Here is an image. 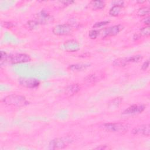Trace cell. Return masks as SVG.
I'll list each match as a JSON object with an SVG mask.
<instances>
[{
	"mask_svg": "<svg viewBox=\"0 0 150 150\" xmlns=\"http://www.w3.org/2000/svg\"><path fill=\"white\" fill-rule=\"evenodd\" d=\"M31 60L29 55L25 53H14L7 54L4 51H1V64L3 63H7L9 64H19L27 63Z\"/></svg>",
	"mask_w": 150,
	"mask_h": 150,
	"instance_id": "obj_1",
	"label": "cell"
},
{
	"mask_svg": "<svg viewBox=\"0 0 150 150\" xmlns=\"http://www.w3.org/2000/svg\"><path fill=\"white\" fill-rule=\"evenodd\" d=\"M2 101L7 105L18 107H24L29 104V102L25 96L16 94H12L5 96L2 100Z\"/></svg>",
	"mask_w": 150,
	"mask_h": 150,
	"instance_id": "obj_2",
	"label": "cell"
},
{
	"mask_svg": "<svg viewBox=\"0 0 150 150\" xmlns=\"http://www.w3.org/2000/svg\"><path fill=\"white\" fill-rule=\"evenodd\" d=\"M102 127L107 131L114 133H123L126 132L128 129L127 125L120 122L105 123Z\"/></svg>",
	"mask_w": 150,
	"mask_h": 150,
	"instance_id": "obj_3",
	"label": "cell"
},
{
	"mask_svg": "<svg viewBox=\"0 0 150 150\" xmlns=\"http://www.w3.org/2000/svg\"><path fill=\"white\" fill-rule=\"evenodd\" d=\"M73 140L68 137L57 138L52 139L49 142V148L51 149H60L66 148Z\"/></svg>",
	"mask_w": 150,
	"mask_h": 150,
	"instance_id": "obj_4",
	"label": "cell"
},
{
	"mask_svg": "<svg viewBox=\"0 0 150 150\" xmlns=\"http://www.w3.org/2000/svg\"><path fill=\"white\" fill-rule=\"evenodd\" d=\"M74 31V27L69 23L59 24L53 27L52 32L56 36H67Z\"/></svg>",
	"mask_w": 150,
	"mask_h": 150,
	"instance_id": "obj_5",
	"label": "cell"
},
{
	"mask_svg": "<svg viewBox=\"0 0 150 150\" xmlns=\"http://www.w3.org/2000/svg\"><path fill=\"white\" fill-rule=\"evenodd\" d=\"M124 29V26L121 24L115 25L108 28H106L102 30L101 36L103 38H108L118 35Z\"/></svg>",
	"mask_w": 150,
	"mask_h": 150,
	"instance_id": "obj_6",
	"label": "cell"
},
{
	"mask_svg": "<svg viewBox=\"0 0 150 150\" xmlns=\"http://www.w3.org/2000/svg\"><path fill=\"white\" fill-rule=\"evenodd\" d=\"M35 21L39 25H46L52 23L54 18L45 11H42L36 14Z\"/></svg>",
	"mask_w": 150,
	"mask_h": 150,
	"instance_id": "obj_7",
	"label": "cell"
},
{
	"mask_svg": "<svg viewBox=\"0 0 150 150\" xmlns=\"http://www.w3.org/2000/svg\"><path fill=\"white\" fill-rule=\"evenodd\" d=\"M18 83L27 88H35L40 85V81L38 79L30 77H20L18 79Z\"/></svg>",
	"mask_w": 150,
	"mask_h": 150,
	"instance_id": "obj_8",
	"label": "cell"
},
{
	"mask_svg": "<svg viewBox=\"0 0 150 150\" xmlns=\"http://www.w3.org/2000/svg\"><path fill=\"white\" fill-rule=\"evenodd\" d=\"M63 47L66 52L73 53L77 52L80 49V46L77 40L74 39H69L64 42Z\"/></svg>",
	"mask_w": 150,
	"mask_h": 150,
	"instance_id": "obj_9",
	"label": "cell"
},
{
	"mask_svg": "<svg viewBox=\"0 0 150 150\" xmlns=\"http://www.w3.org/2000/svg\"><path fill=\"white\" fill-rule=\"evenodd\" d=\"M145 109V106L142 104H134L127 108L123 112L124 115H134L141 113Z\"/></svg>",
	"mask_w": 150,
	"mask_h": 150,
	"instance_id": "obj_10",
	"label": "cell"
},
{
	"mask_svg": "<svg viewBox=\"0 0 150 150\" xmlns=\"http://www.w3.org/2000/svg\"><path fill=\"white\" fill-rule=\"evenodd\" d=\"M131 132L134 135H141L149 137L150 135V126L149 124L141 125L135 127Z\"/></svg>",
	"mask_w": 150,
	"mask_h": 150,
	"instance_id": "obj_11",
	"label": "cell"
},
{
	"mask_svg": "<svg viewBox=\"0 0 150 150\" xmlns=\"http://www.w3.org/2000/svg\"><path fill=\"white\" fill-rule=\"evenodd\" d=\"M116 4H114L112 7L109 11V14L111 16H117L121 13L122 9L124 8V2L118 1L115 2Z\"/></svg>",
	"mask_w": 150,
	"mask_h": 150,
	"instance_id": "obj_12",
	"label": "cell"
},
{
	"mask_svg": "<svg viewBox=\"0 0 150 150\" xmlns=\"http://www.w3.org/2000/svg\"><path fill=\"white\" fill-rule=\"evenodd\" d=\"M80 90V87L78 84H71L65 88L64 93L66 96L71 97L77 93Z\"/></svg>",
	"mask_w": 150,
	"mask_h": 150,
	"instance_id": "obj_13",
	"label": "cell"
},
{
	"mask_svg": "<svg viewBox=\"0 0 150 150\" xmlns=\"http://www.w3.org/2000/svg\"><path fill=\"white\" fill-rule=\"evenodd\" d=\"M104 74L103 73H94L90 74H88L85 79H84V81L87 83H90V84H92V83H95L100 80H101V79H103L104 77Z\"/></svg>",
	"mask_w": 150,
	"mask_h": 150,
	"instance_id": "obj_14",
	"label": "cell"
},
{
	"mask_svg": "<svg viewBox=\"0 0 150 150\" xmlns=\"http://www.w3.org/2000/svg\"><path fill=\"white\" fill-rule=\"evenodd\" d=\"M90 66V64L87 63H77L69 65L67 69L72 71H80L86 70Z\"/></svg>",
	"mask_w": 150,
	"mask_h": 150,
	"instance_id": "obj_15",
	"label": "cell"
},
{
	"mask_svg": "<svg viewBox=\"0 0 150 150\" xmlns=\"http://www.w3.org/2000/svg\"><path fill=\"white\" fill-rule=\"evenodd\" d=\"M88 6L92 10H100L104 8L105 2L103 1H91L89 2Z\"/></svg>",
	"mask_w": 150,
	"mask_h": 150,
	"instance_id": "obj_16",
	"label": "cell"
},
{
	"mask_svg": "<svg viewBox=\"0 0 150 150\" xmlns=\"http://www.w3.org/2000/svg\"><path fill=\"white\" fill-rule=\"evenodd\" d=\"M128 64L129 63L127 60V57L118 58L115 59L112 62V64L116 67H124Z\"/></svg>",
	"mask_w": 150,
	"mask_h": 150,
	"instance_id": "obj_17",
	"label": "cell"
},
{
	"mask_svg": "<svg viewBox=\"0 0 150 150\" xmlns=\"http://www.w3.org/2000/svg\"><path fill=\"white\" fill-rule=\"evenodd\" d=\"M149 8L147 6H144L139 8L137 11V15L139 16H149Z\"/></svg>",
	"mask_w": 150,
	"mask_h": 150,
	"instance_id": "obj_18",
	"label": "cell"
},
{
	"mask_svg": "<svg viewBox=\"0 0 150 150\" xmlns=\"http://www.w3.org/2000/svg\"><path fill=\"white\" fill-rule=\"evenodd\" d=\"M143 59V57L142 55L140 54H137L129 57H127V60L129 63H137L139 62V61L142 60Z\"/></svg>",
	"mask_w": 150,
	"mask_h": 150,
	"instance_id": "obj_19",
	"label": "cell"
},
{
	"mask_svg": "<svg viewBox=\"0 0 150 150\" xmlns=\"http://www.w3.org/2000/svg\"><path fill=\"white\" fill-rule=\"evenodd\" d=\"M122 101V98L121 97H117L115 98V99L112 100L109 104V107H118V105L121 104V102Z\"/></svg>",
	"mask_w": 150,
	"mask_h": 150,
	"instance_id": "obj_20",
	"label": "cell"
},
{
	"mask_svg": "<svg viewBox=\"0 0 150 150\" xmlns=\"http://www.w3.org/2000/svg\"><path fill=\"white\" fill-rule=\"evenodd\" d=\"M139 34L141 36H149L150 34V29L149 26H147L145 27H143L140 29Z\"/></svg>",
	"mask_w": 150,
	"mask_h": 150,
	"instance_id": "obj_21",
	"label": "cell"
},
{
	"mask_svg": "<svg viewBox=\"0 0 150 150\" xmlns=\"http://www.w3.org/2000/svg\"><path fill=\"white\" fill-rule=\"evenodd\" d=\"M109 23H110V21H100V22L95 23L93 25V28H102L103 26H104L108 25Z\"/></svg>",
	"mask_w": 150,
	"mask_h": 150,
	"instance_id": "obj_22",
	"label": "cell"
},
{
	"mask_svg": "<svg viewBox=\"0 0 150 150\" xmlns=\"http://www.w3.org/2000/svg\"><path fill=\"white\" fill-rule=\"evenodd\" d=\"M100 32L97 30H91L88 33V37L91 39H96L100 34Z\"/></svg>",
	"mask_w": 150,
	"mask_h": 150,
	"instance_id": "obj_23",
	"label": "cell"
},
{
	"mask_svg": "<svg viewBox=\"0 0 150 150\" xmlns=\"http://www.w3.org/2000/svg\"><path fill=\"white\" fill-rule=\"evenodd\" d=\"M27 25H28L29 28L30 29H34L35 28H36L39 24L34 20V21H30L28 22Z\"/></svg>",
	"mask_w": 150,
	"mask_h": 150,
	"instance_id": "obj_24",
	"label": "cell"
},
{
	"mask_svg": "<svg viewBox=\"0 0 150 150\" xmlns=\"http://www.w3.org/2000/svg\"><path fill=\"white\" fill-rule=\"evenodd\" d=\"M2 25L8 29L12 28V27H13L15 26L14 23L11 22H4L2 23Z\"/></svg>",
	"mask_w": 150,
	"mask_h": 150,
	"instance_id": "obj_25",
	"label": "cell"
},
{
	"mask_svg": "<svg viewBox=\"0 0 150 150\" xmlns=\"http://www.w3.org/2000/svg\"><path fill=\"white\" fill-rule=\"evenodd\" d=\"M149 65V60L147 59L145 62H144V63L142 64V66H141V70H146Z\"/></svg>",
	"mask_w": 150,
	"mask_h": 150,
	"instance_id": "obj_26",
	"label": "cell"
},
{
	"mask_svg": "<svg viewBox=\"0 0 150 150\" xmlns=\"http://www.w3.org/2000/svg\"><path fill=\"white\" fill-rule=\"evenodd\" d=\"M142 22L144 24H145V25L149 26V16H145V17L142 20Z\"/></svg>",
	"mask_w": 150,
	"mask_h": 150,
	"instance_id": "obj_27",
	"label": "cell"
},
{
	"mask_svg": "<svg viewBox=\"0 0 150 150\" xmlns=\"http://www.w3.org/2000/svg\"><path fill=\"white\" fill-rule=\"evenodd\" d=\"M110 149L107 145H101L100 146H98L97 147L95 148V149H101V150H104V149Z\"/></svg>",
	"mask_w": 150,
	"mask_h": 150,
	"instance_id": "obj_28",
	"label": "cell"
},
{
	"mask_svg": "<svg viewBox=\"0 0 150 150\" xmlns=\"http://www.w3.org/2000/svg\"><path fill=\"white\" fill-rule=\"evenodd\" d=\"M141 35L139 33H135L133 36V39L134 40H138L141 38Z\"/></svg>",
	"mask_w": 150,
	"mask_h": 150,
	"instance_id": "obj_29",
	"label": "cell"
}]
</instances>
